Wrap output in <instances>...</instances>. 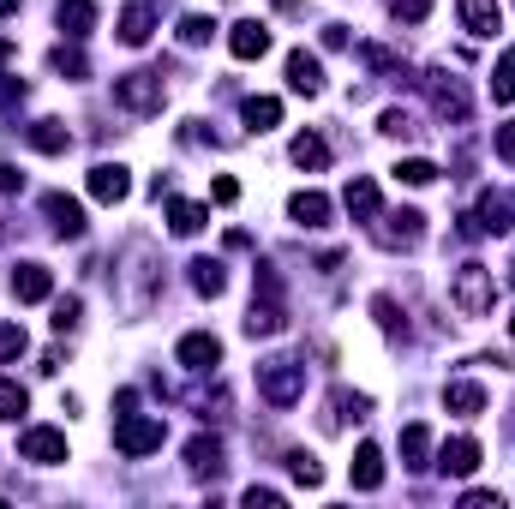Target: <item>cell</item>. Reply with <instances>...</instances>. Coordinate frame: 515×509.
<instances>
[{
	"mask_svg": "<svg viewBox=\"0 0 515 509\" xmlns=\"http://www.w3.org/2000/svg\"><path fill=\"white\" fill-rule=\"evenodd\" d=\"M288 474L312 492V486H324V468H318V456H306V450H288Z\"/></svg>",
	"mask_w": 515,
	"mask_h": 509,
	"instance_id": "34",
	"label": "cell"
},
{
	"mask_svg": "<svg viewBox=\"0 0 515 509\" xmlns=\"http://www.w3.org/2000/svg\"><path fill=\"white\" fill-rule=\"evenodd\" d=\"M372 318L384 324V336H408V324H402V312H396V300H390V294H378V300H372Z\"/></svg>",
	"mask_w": 515,
	"mask_h": 509,
	"instance_id": "36",
	"label": "cell"
},
{
	"mask_svg": "<svg viewBox=\"0 0 515 509\" xmlns=\"http://www.w3.org/2000/svg\"><path fill=\"white\" fill-rule=\"evenodd\" d=\"M288 84H294L300 96H318V90H324V60L306 54V48H294V54H288Z\"/></svg>",
	"mask_w": 515,
	"mask_h": 509,
	"instance_id": "12",
	"label": "cell"
},
{
	"mask_svg": "<svg viewBox=\"0 0 515 509\" xmlns=\"http://www.w3.org/2000/svg\"><path fill=\"white\" fill-rule=\"evenodd\" d=\"M6 60H12V36H0V66H6Z\"/></svg>",
	"mask_w": 515,
	"mask_h": 509,
	"instance_id": "50",
	"label": "cell"
},
{
	"mask_svg": "<svg viewBox=\"0 0 515 509\" xmlns=\"http://www.w3.org/2000/svg\"><path fill=\"white\" fill-rule=\"evenodd\" d=\"M348 474H354V492H378V486H384V450H378V444H360Z\"/></svg>",
	"mask_w": 515,
	"mask_h": 509,
	"instance_id": "14",
	"label": "cell"
},
{
	"mask_svg": "<svg viewBox=\"0 0 515 509\" xmlns=\"http://www.w3.org/2000/svg\"><path fill=\"white\" fill-rule=\"evenodd\" d=\"M126 192H132V174H126L120 162H96V168H90V198H96V204H120Z\"/></svg>",
	"mask_w": 515,
	"mask_h": 509,
	"instance_id": "10",
	"label": "cell"
},
{
	"mask_svg": "<svg viewBox=\"0 0 515 509\" xmlns=\"http://www.w3.org/2000/svg\"><path fill=\"white\" fill-rule=\"evenodd\" d=\"M18 456L36 462V468H60V462H66V432H54V426H30V432L18 438Z\"/></svg>",
	"mask_w": 515,
	"mask_h": 509,
	"instance_id": "5",
	"label": "cell"
},
{
	"mask_svg": "<svg viewBox=\"0 0 515 509\" xmlns=\"http://www.w3.org/2000/svg\"><path fill=\"white\" fill-rule=\"evenodd\" d=\"M30 354V336L18 324H0V360H24Z\"/></svg>",
	"mask_w": 515,
	"mask_h": 509,
	"instance_id": "37",
	"label": "cell"
},
{
	"mask_svg": "<svg viewBox=\"0 0 515 509\" xmlns=\"http://www.w3.org/2000/svg\"><path fill=\"white\" fill-rule=\"evenodd\" d=\"M18 186H24V174H18V168L0 156V192H18Z\"/></svg>",
	"mask_w": 515,
	"mask_h": 509,
	"instance_id": "47",
	"label": "cell"
},
{
	"mask_svg": "<svg viewBox=\"0 0 515 509\" xmlns=\"http://www.w3.org/2000/svg\"><path fill=\"white\" fill-rule=\"evenodd\" d=\"M510 336H515V318H510Z\"/></svg>",
	"mask_w": 515,
	"mask_h": 509,
	"instance_id": "53",
	"label": "cell"
},
{
	"mask_svg": "<svg viewBox=\"0 0 515 509\" xmlns=\"http://www.w3.org/2000/svg\"><path fill=\"white\" fill-rule=\"evenodd\" d=\"M204 222H210L204 204H192V198H174V204H168V228H174V234H198Z\"/></svg>",
	"mask_w": 515,
	"mask_h": 509,
	"instance_id": "29",
	"label": "cell"
},
{
	"mask_svg": "<svg viewBox=\"0 0 515 509\" xmlns=\"http://www.w3.org/2000/svg\"><path fill=\"white\" fill-rule=\"evenodd\" d=\"M324 48H348V24H324Z\"/></svg>",
	"mask_w": 515,
	"mask_h": 509,
	"instance_id": "48",
	"label": "cell"
},
{
	"mask_svg": "<svg viewBox=\"0 0 515 509\" xmlns=\"http://www.w3.org/2000/svg\"><path fill=\"white\" fill-rule=\"evenodd\" d=\"M42 210H48V228H54L60 240H78V234H84V204H78V198L48 192V198H42Z\"/></svg>",
	"mask_w": 515,
	"mask_h": 509,
	"instance_id": "7",
	"label": "cell"
},
{
	"mask_svg": "<svg viewBox=\"0 0 515 509\" xmlns=\"http://www.w3.org/2000/svg\"><path fill=\"white\" fill-rule=\"evenodd\" d=\"M180 366H186V372H210V366H222V342H216L210 330L180 336Z\"/></svg>",
	"mask_w": 515,
	"mask_h": 509,
	"instance_id": "11",
	"label": "cell"
},
{
	"mask_svg": "<svg viewBox=\"0 0 515 509\" xmlns=\"http://www.w3.org/2000/svg\"><path fill=\"white\" fill-rule=\"evenodd\" d=\"M462 504H468V509H504V498H498V492H468Z\"/></svg>",
	"mask_w": 515,
	"mask_h": 509,
	"instance_id": "46",
	"label": "cell"
},
{
	"mask_svg": "<svg viewBox=\"0 0 515 509\" xmlns=\"http://www.w3.org/2000/svg\"><path fill=\"white\" fill-rule=\"evenodd\" d=\"M114 30H120V42H126V48H144V42H150V30H156V18H150V6H120Z\"/></svg>",
	"mask_w": 515,
	"mask_h": 509,
	"instance_id": "15",
	"label": "cell"
},
{
	"mask_svg": "<svg viewBox=\"0 0 515 509\" xmlns=\"http://www.w3.org/2000/svg\"><path fill=\"white\" fill-rule=\"evenodd\" d=\"M12 294H18V300H48V294H54V276H48L42 264H18V270H12Z\"/></svg>",
	"mask_w": 515,
	"mask_h": 509,
	"instance_id": "20",
	"label": "cell"
},
{
	"mask_svg": "<svg viewBox=\"0 0 515 509\" xmlns=\"http://www.w3.org/2000/svg\"><path fill=\"white\" fill-rule=\"evenodd\" d=\"M186 270H192V288H198V294H204V300H216V294H222V288H228V270H222V264H216V258H192V264H186Z\"/></svg>",
	"mask_w": 515,
	"mask_h": 509,
	"instance_id": "26",
	"label": "cell"
},
{
	"mask_svg": "<svg viewBox=\"0 0 515 509\" xmlns=\"http://www.w3.org/2000/svg\"><path fill=\"white\" fill-rule=\"evenodd\" d=\"M162 438H168V426L162 420H150V414H120V426H114V450L120 456H150V450H162Z\"/></svg>",
	"mask_w": 515,
	"mask_h": 509,
	"instance_id": "4",
	"label": "cell"
},
{
	"mask_svg": "<svg viewBox=\"0 0 515 509\" xmlns=\"http://www.w3.org/2000/svg\"><path fill=\"white\" fill-rule=\"evenodd\" d=\"M378 240H384L390 252H396V246L408 252V246H420V240H426V216H420V210H396V216H384Z\"/></svg>",
	"mask_w": 515,
	"mask_h": 509,
	"instance_id": "8",
	"label": "cell"
},
{
	"mask_svg": "<svg viewBox=\"0 0 515 509\" xmlns=\"http://www.w3.org/2000/svg\"><path fill=\"white\" fill-rule=\"evenodd\" d=\"M258 294H264V300H282V276H276L270 264H258Z\"/></svg>",
	"mask_w": 515,
	"mask_h": 509,
	"instance_id": "43",
	"label": "cell"
},
{
	"mask_svg": "<svg viewBox=\"0 0 515 509\" xmlns=\"http://www.w3.org/2000/svg\"><path fill=\"white\" fill-rule=\"evenodd\" d=\"M288 216H294L300 228H330V198H324V192H294V198H288Z\"/></svg>",
	"mask_w": 515,
	"mask_h": 509,
	"instance_id": "16",
	"label": "cell"
},
{
	"mask_svg": "<svg viewBox=\"0 0 515 509\" xmlns=\"http://www.w3.org/2000/svg\"><path fill=\"white\" fill-rule=\"evenodd\" d=\"M366 408H372L366 396H348V390H336V396H330V408H324V426L336 432V426H342L348 414H354V420H366Z\"/></svg>",
	"mask_w": 515,
	"mask_h": 509,
	"instance_id": "30",
	"label": "cell"
},
{
	"mask_svg": "<svg viewBox=\"0 0 515 509\" xmlns=\"http://www.w3.org/2000/svg\"><path fill=\"white\" fill-rule=\"evenodd\" d=\"M240 120H246V132H270L282 120V102L276 96H246L240 102Z\"/></svg>",
	"mask_w": 515,
	"mask_h": 509,
	"instance_id": "21",
	"label": "cell"
},
{
	"mask_svg": "<svg viewBox=\"0 0 515 509\" xmlns=\"http://www.w3.org/2000/svg\"><path fill=\"white\" fill-rule=\"evenodd\" d=\"M282 324H288V318H282V300H258V294H252L246 336H252V342H258V336H282Z\"/></svg>",
	"mask_w": 515,
	"mask_h": 509,
	"instance_id": "17",
	"label": "cell"
},
{
	"mask_svg": "<svg viewBox=\"0 0 515 509\" xmlns=\"http://www.w3.org/2000/svg\"><path fill=\"white\" fill-rule=\"evenodd\" d=\"M468 36H498V0H462Z\"/></svg>",
	"mask_w": 515,
	"mask_h": 509,
	"instance_id": "28",
	"label": "cell"
},
{
	"mask_svg": "<svg viewBox=\"0 0 515 509\" xmlns=\"http://www.w3.org/2000/svg\"><path fill=\"white\" fill-rule=\"evenodd\" d=\"M186 468L192 474H222L228 462H222V438H192L186 444Z\"/></svg>",
	"mask_w": 515,
	"mask_h": 509,
	"instance_id": "23",
	"label": "cell"
},
{
	"mask_svg": "<svg viewBox=\"0 0 515 509\" xmlns=\"http://www.w3.org/2000/svg\"><path fill=\"white\" fill-rule=\"evenodd\" d=\"M78 318H84V300H78V294H66V300H54V330H60V336H66V330H72Z\"/></svg>",
	"mask_w": 515,
	"mask_h": 509,
	"instance_id": "40",
	"label": "cell"
},
{
	"mask_svg": "<svg viewBox=\"0 0 515 509\" xmlns=\"http://www.w3.org/2000/svg\"><path fill=\"white\" fill-rule=\"evenodd\" d=\"M510 288H515V264H510Z\"/></svg>",
	"mask_w": 515,
	"mask_h": 509,
	"instance_id": "52",
	"label": "cell"
},
{
	"mask_svg": "<svg viewBox=\"0 0 515 509\" xmlns=\"http://www.w3.org/2000/svg\"><path fill=\"white\" fill-rule=\"evenodd\" d=\"M12 102H24V84H0V108H12Z\"/></svg>",
	"mask_w": 515,
	"mask_h": 509,
	"instance_id": "49",
	"label": "cell"
},
{
	"mask_svg": "<svg viewBox=\"0 0 515 509\" xmlns=\"http://www.w3.org/2000/svg\"><path fill=\"white\" fill-rule=\"evenodd\" d=\"M492 300H498V288H492V270L468 258V264L456 270V282H450V306H456L462 318H486V312H492Z\"/></svg>",
	"mask_w": 515,
	"mask_h": 509,
	"instance_id": "1",
	"label": "cell"
},
{
	"mask_svg": "<svg viewBox=\"0 0 515 509\" xmlns=\"http://www.w3.org/2000/svg\"><path fill=\"white\" fill-rule=\"evenodd\" d=\"M288 156H294V162H300V168H306V174H318V168H330V144H324V138H318V132H300V138H294V150H288Z\"/></svg>",
	"mask_w": 515,
	"mask_h": 509,
	"instance_id": "25",
	"label": "cell"
},
{
	"mask_svg": "<svg viewBox=\"0 0 515 509\" xmlns=\"http://www.w3.org/2000/svg\"><path fill=\"white\" fill-rule=\"evenodd\" d=\"M210 198H216V204H234V198H240V180L216 174V180H210Z\"/></svg>",
	"mask_w": 515,
	"mask_h": 509,
	"instance_id": "42",
	"label": "cell"
},
{
	"mask_svg": "<svg viewBox=\"0 0 515 509\" xmlns=\"http://www.w3.org/2000/svg\"><path fill=\"white\" fill-rule=\"evenodd\" d=\"M426 90H432V108H438V114H444L450 126H462V120H468V90H462V78L438 72V78H432Z\"/></svg>",
	"mask_w": 515,
	"mask_h": 509,
	"instance_id": "6",
	"label": "cell"
},
{
	"mask_svg": "<svg viewBox=\"0 0 515 509\" xmlns=\"http://www.w3.org/2000/svg\"><path fill=\"white\" fill-rule=\"evenodd\" d=\"M498 156L515 168V120H504V126H498Z\"/></svg>",
	"mask_w": 515,
	"mask_h": 509,
	"instance_id": "44",
	"label": "cell"
},
{
	"mask_svg": "<svg viewBox=\"0 0 515 509\" xmlns=\"http://www.w3.org/2000/svg\"><path fill=\"white\" fill-rule=\"evenodd\" d=\"M210 30H216V24H210V18H198V12H192V18H180V42H186V48H204V42H210Z\"/></svg>",
	"mask_w": 515,
	"mask_h": 509,
	"instance_id": "38",
	"label": "cell"
},
{
	"mask_svg": "<svg viewBox=\"0 0 515 509\" xmlns=\"http://www.w3.org/2000/svg\"><path fill=\"white\" fill-rule=\"evenodd\" d=\"M378 132H390V138H414L420 126H414V120H408L402 108H384V114H378Z\"/></svg>",
	"mask_w": 515,
	"mask_h": 509,
	"instance_id": "39",
	"label": "cell"
},
{
	"mask_svg": "<svg viewBox=\"0 0 515 509\" xmlns=\"http://www.w3.org/2000/svg\"><path fill=\"white\" fill-rule=\"evenodd\" d=\"M30 144H36L42 156H66V150H72V132H66V120H36V126H30Z\"/></svg>",
	"mask_w": 515,
	"mask_h": 509,
	"instance_id": "22",
	"label": "cell"
},
{
	"mask_svg": "<svg viewBox=\"0 0 515 509\" xmlns=\"http://www.w3.org/2000/svg\"><path fill=\"white\" fill-rule=\"evenodd\" d=\"M54 18H60L66 36H84L96 24V0H54Z\"/></svg>",
	"mask_w": 515,
	"mask_h": 509,
	"instance_id": "24",
	"label": "cell"
},
{
	"mask_svg": "<svg viewBox=\"0 0 515 509\" xmlns=\"http://www.w3.org/2000/svg\"><path fill=\"white\" fill-rule=\"evenodd\" d=\"M228 48H234V60H264V54H270V24L240 18V24L228 30Z\"/></svg>",
	"mask_w": 515,
	"mask_h": 509,
	"instance_id": "9",
	"label": "cell"
},
{
	"mask_svg": "<svg viewBox=\"0 0 515 509\" xmlns=\"http://www.w3.org/2000/svg\"><path fill=\"white\" fill-rule=\"evenodd\" d=\"M342 204H348V216H354V222H378V180L354 174V180H348V192H342Z\"/></svg>",
	"mask_w": 515,
	"mask_h": 509,
	"instance_id": "13",
	"label": "cell"
},
{
	"mask_svg": "<svg viewBox=\"0 0 515 509\" xmlns=\"http://www.w3.org/2000/svg\"><path fill=\"white\" fill-rule=\"evenodd\" d=\"M396 180H402V186H432L438 168H432L426 156H402V162H396Z\"/></svg>",
	"mask_w": 515,
	"mask_h": 509,
	"instance_id": "33",
	"label": "cell"
},
{
	"mask_svg": "<svg viewBox=\"0 0 515 509\" xmlns=\"http://www.w3.org/2000/svg\"><path fill=\"white\" fill-rule=\"evenodd\" d=\"M438 468H444L450 480H468V474L480 468V444H474V438H456V444H444V456H438Z\"/></svg>",
	"mask_w": 515,
	"mask_h": 509,
	"instance_id": "19",
	"label": "cell"
},
{
	"mask_svg": "<svg viewBox=\"0 0 515 509\" xmlns=\"http://www.w3.org/2000/svg\"><path fill=\"white\" fill-rule=\"evenodd\" d=\"M258 396H264L270 408H294V402L306 396V366H300V360H264V366H258Z\"/></svg>",
	"mask_w": 515,
	"mask_h": 509,
	"instance_id": "2",
	"label": "cell"
},
{
	"mask_svg": "<svg viewBox=\"0 0 515 509\" xmlns=\"http://www.w3.org/2000/svg\"><path fill=\"white\" fill-rule=\"evenodd\" d=\"M114 102L126 114H162L168 90H162V72H120L114 78Z\"/></svg>",
	"mask_w": 515,
	"mask_h": 509,
	"instance_id": "3",
	"label": "cell"
},
{
	"mask_svg": "<svg viewBox=\"0 0 515 509\" xmlns=\"http://www.w3.org/2000/svg\"><path fill=\"white\" fill-rule=\"evenodd\" d=\"M492 102H515V48H504L492 66Z\"/></svg>",
	"mask_w": 515,
	"mask_h": 509,
	"instance_id": "31",
	"label": "cell"
},
{
	"mask_svg": "<svg viewBox=\"0 0 515 509\" xmlns=\"http://www.w3.org/2000/svg\"><path fill=\"white\" fill-rule=\"evenodd\" d=\"M30 408V396H24V384H12V378H0V420H12L18 426V414Z\"/></svg>",
	"mask_w": 515,
	"mask_h": 509,
	"instance_id": "35",
	"label": "cell"
},
{
	"mask_svg": "<svg viewBox=\"0 0 515 509\" xmlns=\"http://www.w3.org/2000/svg\"><path fill=\"white\" fill-rule=\"evenodd\" d=\"M444 408L462 414V420H474V414H486V390L468 384V378H456V384H444Z\"/></svg>",
	"mask_w": 515,
	"mask_h": 509,
	"instance_id": "18",
	"label": "cell"
},
{
	"mask_svg": "<svg viewBox=\"0 0 515 509\" xmlns=\"http://www.w3.org/2000/svg\"><path fill=\"white\" fill-rule=\"evenodd\" d=\"M390 12H396V18H408V24H420V18L432 12V0H390Z\"/></svg>",
	"mask_w": 515,
	"mask_h": 509,
	"instance_id": "41",
	"label": "cell"
},
{
	"mask_svg": "<svg viewBox=\"0 0 515 509\" xmlns=\"http://www.w3.org/2000/svg\"><path fill=\"white\" fill-rule=\"evenodd\" d=\"M18 12V0H0V18H12Z\"/></svg>",
	"mask_w": 515,
	"mask_h": 509,
	"instance_id": "51",
	"label": "cell"
},
{
	"mask_svg": "<svg viewBox=\"0 0 515 509\" xmlns=\"http://www.w3.org/2000/svg\"><path fill=\"white\" fill-rule=\"evenodd\" d=\"M246 504H252V509H276V504H282V492H270V486H252V492H246Z\"/></svg>",
	"mask_w": 515,
	"mask_h": 509,
	"instance_id": "45",
	"label": "cell"
},
{
	"mask_svg": "<svg viewBox=\"0 0 515 509\" xmlns=\"http://www.w3.org/2000/svg\"><path fill=\"white\" fill-rule=\"evenodd\" d=\"M48 66H54L60 78H84V72H90V60H84V48H66V42H60V48L48 54Z\"/></svg>",
	"mask_w": 515,
	"mask_h": 509,
	"instance_id": "32",
	"label": "cell"
},
{
	"mask_svg": "<svg viewBox=\"0 0 515 509\" xmlns=\"http://www.w3.org/2000/svg\"><path fill=\"white\" fill-rule=\"evenodd\" d=\"M426 456H432V432H426L420 420H414V426H402V468H414V474H420V468H426Z\"/></svg>",
	"mask_w": 515,
	"mask_h": 509,
	"instance_id": "27",
	"label": "cell"
}]
</instances>
